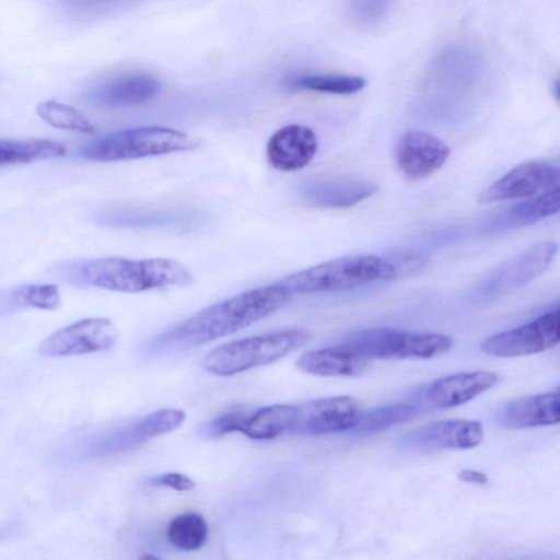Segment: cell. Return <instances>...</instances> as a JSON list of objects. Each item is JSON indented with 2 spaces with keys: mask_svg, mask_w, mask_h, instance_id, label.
Returning a JSON list of instances; mask_svg holds the SVG:
<instances>
[{
  "mask_svg": "<svg viewBox=\"0 0 560 560\" xmlns=\"http://www.w3.org/2000/svg\"><path fill=\"white\" fill-rule=\"evenodd\" d=\"M291 294L276 283L219 301L158 335V352L191 349L236 332L284 306Z\"/></svg>",
  "mask_w": 560,
  "mask_h": 560,
  "instance_id": "1",
  "label": "cell"
},
{
  "mask_svg": "<svg viewBox=\"0 0 560 560\" xmlns=\"http://www.w3.org/2000/svg\"><path fill=\"white\" fill-rule=\"evenodd\" d=\"M55 272L70 284L126 293L188 285L194 281L186 266L171 258L75 259L61 262Z\"/></svg>",
  "mask_w": 560,
  "mask_h": 560,
  "instance_id": "2",
  "label": "cell"
},
{
  "mask_svg": "<svg viewBox=\"0 0 560 560\" xmlns=\"http://www.w3.org/2000/svg\"><path fill=\"white\" fill-rule=\"evenodd\" d=\"M312 335L300 327L283 328L222 343L202 360V368L214 375L231 376L269 364L305 346Z\"/></svg>",
  "mask_w": 560,
  "mask_h": 560,
  "instance_id": "3",
  "label": "cell"
},
{
  "mask_svg": "<svg viewBox=\"0 0 560 560\" xmlns=\"http://www.w3.org/2000/svg\"><path fill=\"white\" fill-rule=\"evenodd\" d=\"M378 280H389L385 256L352 255L296 271L275 283L292 295L346 291Z\"/></svg>",
  "mask_w": 560,
  "mask_h": 560,
  "instance_id": "4",
  "label": "cell"
},
{
  "mask_svg": "<svg viewBox=\"0 0 560 560\" xmlns=\"http://www.w3.org/2000/svg\"><path fill=\"white\" fill-rule=\"evenodd\" d=\"M199 145L190 135L167 127L124 129L97 138L80 150L83 159L97 162L135 160L189 151Z\"/></svg>",
  "mask_w": 560,
  "mask_h": 560,
  "instance_id": "5",
  "label": "cell"
},
{
  "mask_svg": "<svg viewBox=\"0 0 560 560\" xmlns=\"http://www.w3.org/2000/svg\"><path fill=\"white\" fill-rule=\"evenodd\" d=\"M342 345L364 359H430L448 351L453 340L438 332L377 327L357 331Z\"/></svg>",
  "mask_w": 560,
  "mask_h": 560,
  "instance_id": "6",
  "label": "cell"
},
{
  "mask_svg": "<svg viewBox=\"0 0 560 560\" xmlns=\"http://www.w3.org/2000/svg\"><path fill=\"white\" fill-rule=\"evenodd\" d=\"M560 313L556 308L535 320L487 338L480 349L491 357L511 358L542 352L559 343Z\"/></svg>",
  "mask_w": 560,
  "mask_h": 560,
  "instance_id": "7",
  "label": "cell"
},
{
  "mask_svg": "<svg viewBox=\"0 0 560 560\" xmlns=\"http://www.w3.org/2000/svg\"><path fill=\"white\" fill-rule=\"evenodd\" d=\"M118 338L114 323L105 317L83 318L60 328L38 347L46 357H71L113 348Z\"/></svg>",
  "mask_w": 560,
  "mask_h": 560,
  "instance_id": "8",
  "label": "cell"
},
{
  "mask_svg": "<svg viewBox=\"0 0 560 560\" xmlns=\"http://www.w3.org/2000/svg\"><path fill=\"white\" fill-rule=\"evenodd\" d=\"M559 180L558 165L545 161L524 162L490 185L479 196V202L530 198L559 187Z\"/></svg>",
  "mask_w": 560,
  "mask_h": 560,
  "instance_id": "9",
  "label": "cell"
},
{
  "mask_svg": "<svg viewBox=\"0 0 560 560\" xmlns=\"http://www.w3.org/2000/svg\"><path fill=\"white\" fill-rule=\"evenodd\" d=\"M483 439L482 424L476 420L448 419L433 421L408 432L400 447L409 452L465 450L478 445Z\"/></svg>",
  "mask_w": 560,
  "mask_h": 560,
  "instance_id": "10",
  "label": "cell"
},
{
  "mask_svg": "<svg viewBox=\"0 0 560 560\" xmlns=\"http://www.w3.org/2000/svg\"><path fill=\"white\" fill-rule=\"evenodd\" d=\"M361 408L351 396L318 398L298 406V416L291 432L323 435L351 430Z\"/></svg>",
  "mask_w": 560,
  "mask_h": 560,
  "instance_id": "11",
  "label": "cell"
},
{
  "mask_svg": "<svg viewBox=\"0 0 560 560\" xmlns=\"http://www.w3.org/2000/svg\"><path fill=\"white\" fill-rule=\"evenodd\" d=\"M557 252L555 242L536 243L494 269L485 278L481 289L499 293L524 287L549 268Z\"/></svg>",
  "mask_w": 560,
  "mask_h": 560,
  "instance_id": "12",
  "label": "cell"
},
{
  "mask_svg": "<svg viewBox=\"0 0 560 560\" xmlns=\"http://www.w3.org/2000/svg\"><path fill=\"white\" fill-rule=\"evenodd\" d=\"M448 145L434 135L411 130L404 133L395 149L398 168L410 179H422L440 170L450 158Z\"/></svg>",
  "mask_w": 560,
  "mask_h": 560,
  "instance_id": "13",
  "label": "cell"
},
{
  "mask_svg": "<svg viewBox=\"0 0 560 560\" xmlns=\"http://www.w3.org/2000/svg\"><path fill=\"white\" fill-rule=\"evenodd\" d=\"M317 147V138L312 128L291 124L281 127L269 138L266 156L273 168L294 172L311 163Z\"/></svg>",
  "mask_w": 560,
  "mask_h": 560,
  "instance_id": "14",
  "label": "cell"
},
{
  "mask_svg": "<svg viewBox=\"0 0 560 560\" xmlns=\"http://www.w3.org/2000/svg\"><path fill=\"white\" fill-rule=\"evenodd\" d=\"M502 376L494 371L457 373L431 383L423 393L424 402L438 409L463 405L499 384Z\"/></svg>",
  "mask_w": 560,
  "mask_h": 560,
  "instance_id": "15",
  "label": "cell"
},
{
  "mask_svg": "<svg viewBox=\"0 0 560 560\" xmlns=\"http://www.w3.org/2000/svg\"><path fill=\"white\" fill-rule=\"evenodd\" d=\"M160 89V82L150 74H126L93 88L88 92L86 100L106 108L131 107L154 98Z\"/></svg>",
  "mask_w": 560,
  "mask_h": 560,
  "instance_id": "16",
  "label": "cell"
},
{
  "mask_svg": "<svg viewBox=\"0 0 560 560\" xmlns=\"http://www.w3.org/2000/svg\"><path fill=\"white\" fill-rule=\"evenodd\" d=\"M377 190L365 179L339 177L304 183L299 188L301 199L318 208H345L370 197Z\"/></svg>",
  "mask_w": 560,
  "mask_h": 560,
  "instance_id": "17",
  "label": "cell"
},
{
  "mask_svg": "<svg viewBox=\"0 0 560 560\" xmlns=\"http://www.w3.org/2000/svg\"><path fill=\"white\" fill-rule=\"evenodd\" d=\"M559 420V392L514 399L505 404L499 412V422L511 429L553 425Z\"/></svg>",
  "mask_w": 560,
  "mask_h": 560,
  "instance_id": "18",
  "label": "cell"
},
{
  "mask_svg": "<svg viewBox=\"0 0 560 560\" xmlns=\"http://www.w3.org/2000/svg\"><path fill=\"white\" fill-rule=\"evenodd\" d=\"M185 417L182 409L174 408L151 412L106 438L101 447L110 452L133 447L150 439L174 431L182 425Z\"/></svg>",
  "mask_w": 560,
  "mask_h": 560,
  "instance_id": "19",
  "label": "cell"
},
{
  "mask_svg": "<svg viewBox=\"0 0 560 560\" xmlns=\"http://www.w3.org/2000/svg\"><path fill=\"white\" fill-rule=\"evenodd\" d=\"M96 221L115 228L178 229L195 225L200 221V218L195 212L179 209H114L98 213Z\"/></svg>",
  "mask_w": 560,
  "mask_h": 560,
  "instance_id": "20",
  "label": "cell"
},
{
  "mask_svg": "<svg viewBox=\"0 0 560 560\" xmlns=\"http://www.w3.org/2000/svg\"><path fill=\"white\" fill-rule=\"evenodd\" d=\"M366 359L355 354L342 343L305 352L296 366L308 374L319 376H350L359 373Z\"/></svg>",
  "mask_w": 560,
  "mask_h": 560,
  "instance_id": "21",
  "label": "cell"
},
{
  "mask_svg": "<svg viewBox=\"0 0 560 560\" xmlns=\"http://www.w3.org/2000/svg\"><path fill=\"white\" fill-rule=\"evenodd\" d=\"M560 209V189L530 197L525 201L513 205L493 218L490 229L493 231H510L536 223Z\"/></svg>",
  "mask_w": 560,
  "mask_h": 560,
  "instance_id": "22",
  "label": "cell"
},
{
  "mask_svg": "<svg viewBox=\"0 0 560 560\" xmlns=\"http://www.w3.org/2000/svg\"><path fill=\"white\" fill-rule=\"evenodd\" d=\"M298 416V406L276 404L248 415L242 432L254 440H269L291 430Z\"/></svg>",
  "mask_w": 560,
  "mask_h": 560,
  "instance_id": "23",
  "label": "cell"
},
{
  "mask_svg": "<svg viewBox=\"0 0 560 560\" xmlns=\"http://www.w3.org/2000/svg\"><path fill=\"white\" fill-rule=\"evenodd\" d=\"M62 143L40 138L0 140V167L60 158Z\"/></svg>",
  "mask_w": 560,
  "mask_h": 560,
  "instance_id": "24",
  "label": "cell"
},
{
  "mask_svg": "<svg viewBox=\"0 0 560 560\" xmlns=\"http://www.w3.org/2000/svg\"><path fill=\"white\" fill-rule=\"evenodd\" d=\"M418 413L415 405L396 402L361 412L357 423L351 429L355 435H370L413 418Z\"/></svg>",
  "mask_w": 560,
  "mask_h": 560,
  "instance_id": "25",
  "label": "cell"
},
{
  "mask_svg": "<svg viewBox=\"0 0 560 560\" xmlns=\"http://www.w3.org/2000/svg\"><path fill=\"white\" fill-rule=\"evenodd\" d=\"M166 536L168 542L179 550H197L207 541L208 525L198 513H183L170 522Z\"/></svg>",
  "mask_w": 560,
  "mask_h": 560,
  "instance_id": "26",
  "label": "cell"
},
{
  "mask_svg": "<svg viewBox=\"0 0 560 560\" xmlns=\"http://www.w3.org/2000/svg\"><path fill=\"white\" fill-rule=\"evenodd\" d=\"M37 115L54 128L94 133L95 127L77 108L55 100L40 102L36 107Z\"/></svg>",
  "mask_w": 560,
  "mask_h": 560,
  "instance_id": "27",
  "label": "cell"
},
{
  "mask_svg": "<svg viewBox=\"0 0 560 560\" xmlns=\"http://www.w3.org/2000/svg\"><path fill=\"white\" fill-rule=\"evenodd\" d=\"M365 84L364 78L346 74H308L299 77L292 82L296 89L339 95L354 94Z\"/></svg>",
  "mask_w": 560,
  "mask_h": 560,
  "instance_id": "28",
  "label": "cell"
},
{
  "mask_svg": "<svg viewBox=\"0 0 560 560\" xmlns=\"http://www.w3.org/2000/svg\"><path fill=\"white\" fill-rule=\"evenodd\" d=\"M11 301L19 306L44 311H55L61 304L58 288L49 283H32L16 287L11 293Z\"/></svg>",
  "mask_w": 560,
  "mask_h": 560,
  "instance_id": "29",
  "label": "cell"
},
{
  "mask_svg": "<svg viewBox=\"0 0 560 560\" xmlns=\"http://www.w3.org/2000/svg\"><path fill=\"white\" fill-rule=\"evenodd\" d=\"M128 0H56L58 7L73 18H91L108 12Z\"/></svg>",
  "mask_w": 560,
  "mask_h": 560,
  "instance_id": "30",
  "label": "cell"
},
{
  "mask_svg": "<svg viewBox=\"0 0 560 560\" xmlns=\"http://www.w3.org/2000/svg\"><path fill=\"white\" fill-rule=\"evenodd\" d=\"M388 265L389 280L402 279L421 272L427 266V258L420 254L402 252L385 256Z\"/></svg>",
  "mask_w": 560,
  "mask_h": 560,
  "instance_id": "31",
  "label": "cell"
},
{
  "mask_svg": "<svg viewBox=\"0 0 560 560\" xmlns=\"http://www.w3.org/2000/svg\"><path fill=\"white\" fill-rule=\"evenodd\" d=\"M249 413L244 410L226 411L207 422L200 434L206 438H220L231 432H242Z\"/></svg>",
  "mask_w": 560,
  "mask_h": 560,
  "instance_id": "32",
  "label": "cell"
},
{
  "mask_svg": "<svg viewBox=\"0 0 560 560\" xmlns=\"http://www.w3.org/2000/svg\"><path fill=\"white\" fill-rule=\"evenodd\" d=\"M154 486H164L176 491H189L196 487L195 481L180 472H165L153 478L150 482Z\"/></svg>",
  "mask_w": 560,
  "mask_h": 560,
  "instance_id": "33",
  "label": "cell"
},
{
  "mask_svg": "<svg viewBox=\"0 0 560 560\" xmlns=\"http://www.w3.org/2000/svg\"><path fill=\"white\" fill-rule=\"evenodd\" d=\"M457 478L460 481L469 482V483H477V485H485L488 481V478L483 472H480L477 470H471V469L460 470L457 475Z\"/></svg>",
  "mask_w": 560,
  "mask_h": 560,
  "instance_id": "34",
  "label": "cell"
}]
</instances>
